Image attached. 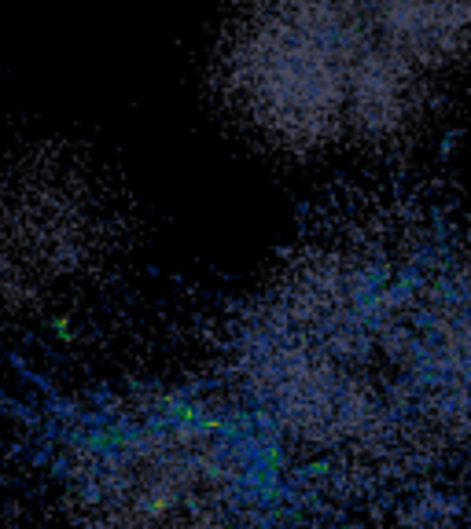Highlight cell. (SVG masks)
<instances>
[{
    "label": "cell",
    "mask_w": 471,
    "mask_h": 529,
    "mask_svg": "<svg viewBox=\"0 0 471 529\" xmlns=\"http://www.w3.org/2000/svg\"><path fill=\"white\" fill-rule=\"evenodd\" d=\"M129 247L126 199L70 147H0V342L63 324Z\"/></svg>",
    "instance_id": "277c9868"
},
{
    "label": "cell",
    "mask_w": 471,
    "mask_h": 529,
    "mask_svg": "<svg viewBox=\"0 0 471 529\" xmlns=\"http://www.w3.org/2000/svg\"><path fill=\"white\" fill-rule=\"evenodd\" d=\"M52 529H273V496L236 430L162 401L70 438Z\"/></svg>",
    "instance_id": "3957f363"
},
{
    "label": "cell",
    "mask_w": 471,
    "mask_h": 529,
    "mask_svg": "<svg viewBox=\"0 0 471 529\" xmlns=\"http://www.w3.org/2000/svg\"><path fill=\"white\" fill-rule=\"evenodd\" d=\"M221 368L262 434L335 489H468L471 221L413 188L332 203L221 324Z\"/></svg>",
    "instance_id": "6da1fadb"
},
{
    "label": "cell",
    "mask_w": 471,
    "mask_h": 529,
    "mask_svg": "<svg viewBox=\"0 0 471 529\" xmlns=\"http://www.w3.org/2000/svg\"><path fill=\"white\" fill-rule=\"evenodd\" d=\"M420 529H435V526H420Z\"/></svg>",
    "instance_id": "5b68a950"
},
{
    "label": "cell",
    "mask_w": 471,
    "mask_h": 529,
    "mask_svg": "<svg viewBox=\"0 0 471 529\" xmlns=\"http://www.w3.org/2000/svg\"><path fill=\"white\" fill-rule=\"evenodd\" d=\"M471 74V0H232L214 85L284 158L398 147Z\"/></svg>",
    "instance_id": "7a4b0ae2"
}]
</instances>
